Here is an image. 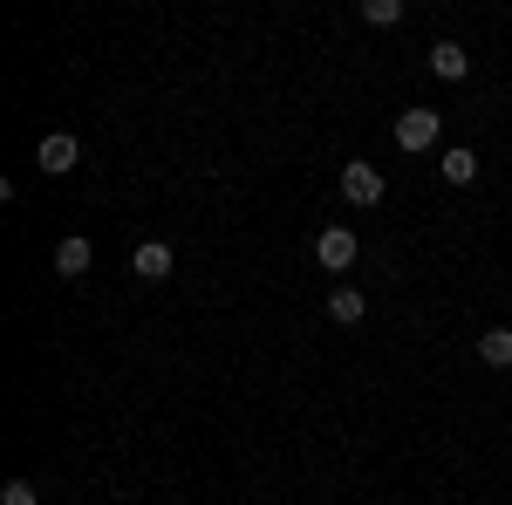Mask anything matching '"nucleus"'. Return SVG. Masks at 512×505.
<instances>
[{"mask_svg":"<svg viewBox=\"0 0 512 505\" xmlns=\"http://www.w3.org/2000/svg\"><path fill=\"white\" fill-rule=\"evenodd\" d=\"M315 260L328 273H349L355 267V233H349V226H321V233H315Z\"/></svg>","mask_w":512,"mask_h":505,"instance_id":"7ed1b4c3","label":"nucleus"},{"mask_svg":"<svg viewBox=\"0 0 512 505\" xmlns=\"http://www.w3.org/2000/svg\"><path fill=\"white\" fill-rule=\"evenodd\" d=\"M437 171H444L451 185H472V178H478V151H465V144H451V151L437 157Z\"/></svg>","mask_w":512,"mask_h":505,"instance_id":"1a4fd4ad","label":"nucleus"},{"mask_svg":"<svg viewBox=\"0 0 512 505\" xmlns=\"http://www.w3.org/2000/svg\"><path fill=\"white\" fill-rule=\"evenodd\" d=\"M362 314H369V301H362L355 287H335V294H328V321H342V328H355Z\"/></svg>","mask_w":512,"mask_h":505,"instance_id":"9d476101","label":"nucleus"},{"mask_svg":"<svg viewBox=\"0 0 512 505\" xmlns=\"http://www.w3.org/2000/svg\"><path fill=\"white\" fill-rule=\"evenodd\" d=\"M431 69L444 82H465V76H472V55H465L458 41H431Z\"/></svg>","mask_w":512,"mask_h":505,"instance_id":"423d86ee","label":"nucleus"},{"mask_svg":"<svg viewBox=\"0 0 512 505\" xmlns=\"http://www.w3.org/2000/svg\"><path fill=\"white\" fill-rule=\"evenodd\" d=\"M35 164H41V171H48V178H62V171H76V164H82V144H76V137H69V130H55V137H41Z\"/></svg>","mask_w":512,"mask_h":505,"instance_id":"20e7f679","label":"nucleus"},{"mask_svg":"<svg viewBox=\"0 0 512 505\" xmlns=\"http://www.w3.org/2000/svg\"><path fill=\"white\" fill-rule=\"evenodd\" d=\"M383 192H390V185H383V171H376L369 157L342 164V198H349V205H383Z\"/></svg>","mask_w":512,"mask_h":505,"instance_id":"f03ea898","label":"nucleus"},{"mask_svg":"<svg viewBox=\"0 0 512 505\" xmlns=\"http://www.w3.org/2000/svg\"><path fill=\"white\" fill-rule=\"evenodd\" d=\"M0 505H41V492L28 478H7V485H0Z\"/></svg>","mask_w":512,"mask_h":505,"instance_id":"f8f14e48","label":"nucleus"},{"mask_svg":"<svg viewBox=\"0 0 512 505\" xmlns=\"http://www.w3.org/2000/svg\"><path fill=\"white\" fill-rule=\"evenodd\" d=\"M362 21L369 28H396L403 21V0H362Z\"/></svg>","mask_w":512,"mask_h":505,"instance_id":"9b49d317","label":"nucleus"},{"mask_svg":"<svg viewBox=\"0 0 512 505\" xmlns=\"http://www.w3.org/2000/svg\"><path fill=\"white\" fill-rule=\"evenodd\" d=\"M130 273H137V280H151V287L171 280V246H164V239H144V246L130 253Z\"/></svg>","mask_w":512,"mask_h":505,"instance_id":"39448f33","label":"nucleus"},{"mask_svg":"<svg viewBox=\"0 0 512 505\" xmlns=\"http://www.w3.org/2000/svg\"><path fill=\"white\" fill-rule=\"evenodd\" d=\"M478 362L485 369H512V328H478Z\"/></svg>","mask_w":512,"mask_h":505,"instance_id":"0eeeda50","label":"nucleus"},{"mask_svg":"<svg viewBox=\"0 0 512 505\" xmlns=\"http://www.w3.org/2000/svg\"><path fill=\"white\" fill-rule=\"evenodd\" d=\"M437 137H444V123H437V110H403V117H396V151H431Z\"/></svg>","mask_w":512,"mask_h":505,"instance_id":"f257e3e1","label":"nucleus"},{"mask_svg":"<svg viewBox=\"0 0 512 505\" xmlns=\"http://www.w3.org/2000/svg\"><path fill=\"white\" fill-rule=\"evenodd\" d=\"M89 260H96V246H89V239H62V246H55V273H62V280L89 273Z\"/></svg>","mask_w":512,"mask_h":505,"instance_id":"6e6552de","label":"nucleus"}]
</instances>
